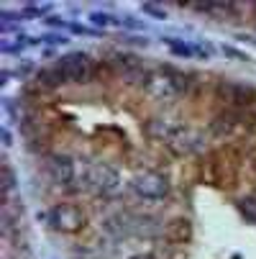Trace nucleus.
Instances as JSON below:
<instances>
[{"mask_svg":"<svg viewBox=\"0 0 256 259\" xmlns=\"http://www.w3.org/2000/svg\"><path fill=\"white\" fill-rule=\"evenodd\" d=\"M128 187H131L141 200H164L169 195V180L154 169L136 172L131 177V182H128Z\"/></svg>","mask_w":256,"mask_h":259,"instance_id":"obj_1","label":"nucleus"},{"mask_svg":"<svg viewBox=\"0 0 256 259\" xmlns=\"http://www.w3.org/2000/svg\"><path fill=\"white\" fill-rule=\"evenodd\" d=\"M49 226L59 233H77L84 228V223H88V215H84V210L80 205H72V203H59L54 205L49 213Z\"/></svg>","mask_w":256,"mask_h":259,"instance_id":"obj_2","label":"nucleus"},{"mask_svg":"<svg viewBox=\"0 0 256 259\" xmlns=\"http://www.w3.org/2000/svg\"><path fill=\"white\" fill-rule=\"evenodd\" d=\"M56 70L62 72V77L67 82L82 85V82H90V77H92V62L82 52H70L56 62Z\"/></svg>","mask_w":256,"mask_h":259,"instance_id":"obj_3","label":"nucleus"},{"mask_svg":"<svg viewBox=\"0 0 256 259\" xmlns=\"http://www.w3.org/2000/svg\"><path fill=\"white\" fill-rule=\"evenodd\" d=\"M88 187L90 190H95V192H100V195H105V192H113V190H118V185H120V175L110 167V164H90V169H88Z\"/></svg>","mask_w":256,"mask_h":259,"instance_id":"obj_4","label":"nucleus"},{"mask_svg":"<svg viewBox=\"0 0 256 259\" xmlns=\"http://www.w3.org/2000/svg\"><path fill=\"white\" fill-rule=\"evenodd\" d=\"M220 98L230 105H236V108H248L256 103V90L251 88V85H238V82H220V88H218Z\"/></svg>","mask_w":256,"mask_h":259,"instance_id":"obj_5","label":"nucleus"},{"mask_svg":"<svg viewBox=\"0 0 256 259\" xmlns=\"http://www.w3.org/2000/svg\"><path fill=\"white\" fill-rule=\"evenodd\" d=\"M46 169L56 185H67L74 180V162L67 154H49L46 157Z\"/></svg>","mask_w":256,"mask_h":259,"instance_id":"obj_6","label":"nucleus"},{"mask_svg":"<svg viewBox=\"0 0 256 259\" xmlns=\"http://www.w3.org/2000/svg\"><path fill=\"white\" fill-rule=\"evenodd\" d=\"M164 239L169 244H187L192 239V223L190 218H172L166 226H164Z\"/></svg>","mask_w":256,"mask_h":259,"instance_id":"obj_7","label":"nucleus"},{"mask_svg":"<svg viewBox=\"0 0 256 259\" xmlns=\"http://www.w3.org/2000/svg\"><path fill=\"white\" fill-rule=\"evenodd\" d=\"M146 90L152 93L156 100H172V98H177V95H180V93H177V88H174V82H172V77H169V75H154Z\"/></svg>","mask_w":256,"mask_h":259,"instance_id":"obj_8","label":"nucleus"},{"mask_svg":"<svg viewBox=\"0 0 256 259\" xmlns=\"http://www.w3.org/2000/svg\"><path fill=\"white\" fill-rule=\"evenodd\" d=\"M134 228H136V223H131V218H128V215H123V213L108 215V218L102 221V231L110 233V236H116V239H123V236H128Z\"/></svg>","mask_w":256,"mask_h":259,"instance_id":"obj_9","label":"nucleus"},{"mask_svg":"<svg viewBox=\"0 0 256 259\" xmlns=\"http://www.w3.org/2000/svg\"><path fill=\"white\" fill-rule=\"evenodd\" d=\"M62 82H67L62 77V72L56 70V67H52V70H38L36 72V85L41 90H56Z\"/></svg>","mask_w":256,"mask_h":259,"instance_id":"obj_10","label":"nucleus"},{"mask_svg":"<svg viewBox=\"0 0 256 259\" xmlns=\"http://www.w3.org/2000/svg\"><path fill=\"white\" fill-rule=\"evenodd\" d=\"M90 24L98 26V29H116V26H120V18L113 16V13H105V11H92Z\"/></svg>","mask_w":256,"mask_h":259,"instance_id":"obj_11","label":"nucleus"},{"mask_svg":"<svg viewBox=\"0 0 256 259\" xmlns=\"http://www.w3.org/2000/svg\"><path fill=\"white\" fill-rule=\"evenodd\" d=\"M166 47L172 49V54L182 57V59H195L198 57V44H184L177 39H166Z\"/></svg>","mask_w":256,"mask_h":259,"instance_id":"obj_12","label":"nucleus"},{"mask_svg":"<svg viewBox=\"0 0 256 259\" xmlns=\"http://www.w3.org/2000/svg\"><path fill=\"white\" fill-rule=\"evenodd\" d=\"M0 175H3V200H10L13 190H16V172L10 169L8 159H3V167H0Z\"/></svg>","mask_w":256,"mask_h":259,"instance_id":"obj_13","label":"nucleus"},{"mask_svg":"<svg viewBox=\"0 0 256 259\" xmlns=\"http://www.w3.org/2000/svg\"><path fill=\"white\" fill-rule=\"evenodd\" d=\"M18 21H24V16H10V13H3V16H0V31H3V34H10L13 29H16V24H18Z\"/></svg>","mask_w":256,"mask_h":259,"instance_id":"obj_14","label":"nucleus"},{"mask_svg":"<svg viewBox=\"0 0 256 259\" xmlns=\"http://www.w3.org/2000/svg\"><path fill=\"white\" fill-rule=\"evenodd\" d=\"M238 208H241V213L246 215L248 221L256 223V198H244V200L238 203Z\"/></svg>","mask_w":256,"mask_h":259,"instance_id":"obj_15","label":"nucleus"},{"mask_svg":"<svg viewBox=\"0 0 256 259\" xmlns=\"http://www.w3.org/2000/svg\"><path fill=\"white\" fill-rule=\"evenodd\" d=\"M141 11H144L146 16L156 18V21L166 18V11H164V6H156V3H141Z\"/></svg>","mask_w":256,"mask_h":259,"instance_id":"obj_16","label":"nucleus"},{"mask_svg":"<svg viewBox=\"0 0 256 259\" xmlns=\"http://www.w3.org/2000/svg\"><path fill=\"white\" fill-rule=\"evenodd\" d=\"M64 41H67L64 34H44L41 36V44H64Z\"/></svg>","mask_w":256,"mask_h":259,"instance_id":"obj_17","label":"nucleus"},{"mask_svg":"<svg viewBox=\"0 0 256 259\" xmlns=\"http://www.w3.org/2000/svg\"><path fill=\"white\" fill-rule=\"evenodd\" d=\"M0 139H3V146H6V149H10V146H13V134H10V128H8V126L0 128Z\"/></svg>","mask_w":256,"mask_h":259,"instance_id":"obj_18","label":"nucleus"},{"mask_svg":"<svg viewBox=\"0 0 256 259\" xmlns=\"http://www.w3.org/2000/svg\"><path fill=\"white\" fill-rule=\"evenodd\" d=\"M44 21H46V26H54V29H70V24H64L59 16H49V18H44Z\"/></svg>","mask_w":256,"mask_h":259,"instance_id":"obj_19","label":"nucleus"},{"mask_svg":"<svg viewBox=\"0 0 256 259\" xmlns=\"http://www.w3.org/2000/svg\"><path fill=\"white\" fill-rule=\"evenodd\" d=\"M223 54H226V57H233V59H241V62H244V59H248V57H246L244 52L233 49V47H223Z\"/></svg>","mask_w":256,"mask_h":259,"instance_id":"obj_20","label":"nucleus"},{"mask_svg":"<svg viewBox=\"0 0 256 259\" xmlns=\"http://www.w3.org/2000/svg\"><path fill=\"white\" fill-rule=\"evenodd\" d=\"M128 259H156V256L146 251V254H134V256H128Z\"/></svg>","mask_w":256,"mask_h":259,"instance_id":"obj_21","label":"nucleus"}]
</instances>
